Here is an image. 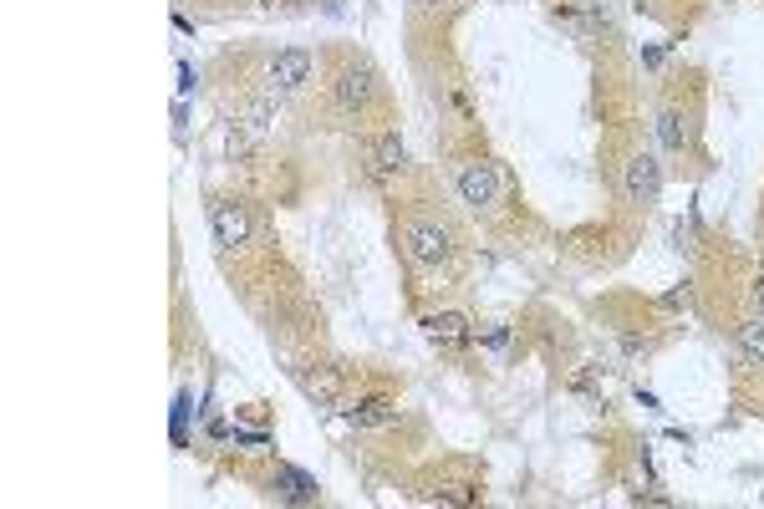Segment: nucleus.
<instances>
[{"label": "nucleus", "mask_w": 764, "mask_h": 509, "mask_svg": "<svg viewBox=\"0 0 764 509\" xmlns=\"http://www.w3.org/2000/svg\"><path fill=\"white\" fill-rule=\"evenodd\" d=\"M270 484H281V494H286V499H296V504L316 499V484H311L306 474H296V469H276V479H270Z\"/></svg>", "instance_id": "obj_12"}, {"label": "nucleus", "mask_w": 764, "mask_h": 509, "mask_svg": "<svg viewBox=\"0 0 764 509\" xmlns=\"http://www.w3.org/2000/svg\"><path fill=\"white\" fill-rule=\"evenodd\" d=\"M688 301H693V296H688V286H683V291H668V296H663V306H673V311H678V306H688Z\"/></svg>", "instance_id": "obj_14"}, {"label": "nucleus", "mask_w": 764, "mask_h": 509, "mask_svg": "<svg viewBox=\"0 0 764 509\" xmlns=\"http://www.w3.org/2000/svg\"><path fill=\"white\" fill-rule=\"evenodd\" d=\"M367 163H372V174L377 179H388V174H403V163H408V148H403V138L388 128V133H377L372 138V153H367Z\"/></svg>", "instance_id": "obj_7"}, {"label": "nucleus", "mask_w": 764, "mask_h": 509, "mask_svg": "<svg viewBox=\"0 0 764 509\" xmlns=\"http://www.w3.org/2000/svg\"><path fill=\"white\" fill-rule=\"evenodd\" d=\"M265 77H270V92H296L311 77V51H301V46L276 51V56H270V67H265Z\"/></svg>", "instance_id": "obj_6"}, {"label": "nucleus", "mask_w": 764, "mask_h": 509, "mask_svg": "<svg viewBox=\"0 0 764 509\" xmlns=\"http://www.w3.org/2000/svg\"><path fill=\"white\" fill-rule=\"evenodd\" d=\"M209 224H214V245L220 250H240L250 245V209L235 204V199H220L209 209Z\"/></svg>", "instance_id": "obj_5"}, {"label": "nucleus", "mask_w": 764, "mask_h": 509, "mask_svg": "<svg viewBox=\"0 0 764 509\" xmlns=\"http://www.w3.org/2000/svg\"><path fill=\"white\" fill-rule=\"evenodd\" d=\"M739 367H764V316L739 326Z\"/></svg>", "instance_id": "obj_11"}, {"label": "nucleus", "mask_w": 764, "mask_h": 509, "mask_svg": "<svg viewBox=\"0 0 764 509\" xmlns=\"http://www.w3.org/2000/svg\"><path fill=\"white\" fill-rule=\"evenodd\" d=\"M428 6H439V0H428Z\"/></svg>", "instance_id": "obj_16"}, {"label": "nucleus", "mask_w": 764, "mask_h": 509, "mask_svg": "<svg viewBox=\"0 0 764 509\" xmlns=\"http://www.w3.org/2000/svg\"><path fill=\"white\" fill-rule=\"evenodd\" d=\"M377 102V72L367 62H347L337 77H332V107L347 112V118H362V112Z\"/></svg>", "instance_id": "obj_2"}, {"label": "nucleus", "mask_w": 764, "mask_h": 509, "mask_svg": "<svg viewBox=\"0 0 764 509\" xmlns=\"http://www.w3.org/2000/svg\"><path fill=\"white\" fill-rule=\"evenodd\" d=\"M270 118H276V102H270V97H255V102L245 107V118H240V123H245L250 133H265Z\"/></svg>", "instance_id": "obj_13"}, {"label": "nucleus", "mask_w": 764, "mask_h": 509, "mask_svg": "<svg viewBox=\"0 0 764 509\" xmlns=\"http://www.w3.org/2000/svg\"><path fill=\"white\" fill-rule=\"evenodd\" d=\"M622 194H627V204H658V194H663L658 158H652V153H632L627 168H622Z\"/></svg>", "instance_id": "obj_4"}, {"label": "nucleus", "mask_w": 764, "mask_h": 509, "mask_svg": "<svg viewBox=\"0 0 764 509\" xmlns=\"http://www.w3.org/2000/svg\"><path fill=\"white\" fill-rule=\"evenodd\" d=\"M459 199L469 209H495L500 204V174H495V163H484V158L459 163Z\"/></svg>", "instance_id": "obj_3"}, {"label": "nucleus", "mask_w": 764, "mask_h": 509, "mask_svg": "<svg viewBox=\"0 0 764 509\" xmlns=\"http://www.w3.org/2000/svg\"><path fill=\"white\" fill-rule=\"evenodd\" d=\"M403 255L418 270H439L454 255V230H449L444 219H433V214H418V219L403 224Z\"/></svg>", "instance_id": "obj_1"}, {"label": "nucleus", "mask_w": 764, "mask_h": 509, "mask_svg": "<svg viewBox=\"0 0 764 509\" xmlns=\"http://www.w3.org/2000/svg\"><path fill=\"white\" fill-rule=\"evenodd\" d=\"M658 138H663V148L683 153V148L693 143V118H688L683 107H663V118H658Z\"/></svg>", "instance_id": "obj_9"}, {"label": "nucleus", "mask_w": 764, "mask_h": 509, "mask_svg": "<svg viewBox=\"0 0 764 509\" xmlns=\"http://www.w3.org/2000/svg\"><path fill=\"white\" fill-rule=\"evenodd\" d=\"M423 331L433 336V342H444V347H464L469 342V316H459V311L423 316Z\"/></svg>", "instance_id": "obj_8"}, {"label": "nucleus", "mask_w": 764, "mask_h": 509, "mask_svg": "<svg viewBox=\"0 0 764 509\" xmlns=\"http://www.w3.org/2000/svg\"><path fill=\"white\" fill-rule=\"evenodd\" d=\"M347 423L352 428H388V423H398V408L388 398H367V403L347 408Z\"/></svg>", "instance_id": "obj_10"}, {"label": "nucleus", "mask_w": 764, "mask_h": 509, "mask_svg": "<svg viewBox=\"0 0 764 509\" xmlns=\"http://www.w3.org/2000/svg\"><path fill=\"white\" fill-rule=\"evenodd\" d=\"M754 306H759V316H764V275H759V286H754Z\"/></svg>", "instance_id": "obj_15"}]
</instances>
